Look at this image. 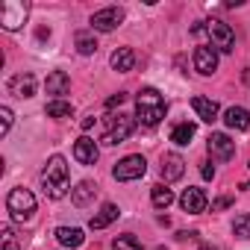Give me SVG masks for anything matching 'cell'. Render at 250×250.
Instances as JSON below:
<instances>
[{"mask_svg": "<svg viewBox=\"0 0 250 250\" xmlns=\"http://www.w3.org/2000/svg\"><path fill=\"white\" fill-rule=\"evenodd\" d=\"M77 50H80L83 56L97 53V39H94L91 30H80V33H77Z\"/></svg>", "mask_w": 250, "mask_h": 250, "instance_id": "obj_24", "label": "cell"}, {"mask_svg": "<svg viewBox=\"0 0 250 250\" xmlns=\"http://www.w3.org/2000/svg\"><path fill=\"white\" fill-rule=\"evenodd\" d=\"M191 139H194V124H188V121L177 124V127L171 130V142H174V145H180V147H186Z\"/></svg>", "mask_w": 250, "mask_h": 250, "instance_id": "obj_22", "label": "cell"}, {"mask_svg": "<svg viewBox=\"0 0 250 250\" xmlns=\"http://www.w3.org/2000/svg\"><path fill=\"white\" fill-rule=\"evenodd\" d=\"M191 109H194V112H197V118H200V121H206V124H215V121H218V115H221L218 103H215V100H209V97H191Z\"/></svg>", "mask_w": 250, "mask_h": 250, "instance_id": "obj_16", "label": "cell"}, {"mask_svg": "<svg viewBox=\"0 0 250 250\" xmlns=\"http://www.w3.org/2000/svg\"><path fill=\"white\" fill-rule=\"evenodd\" d=\"M91 127H94V118H91V115L83 118V130H91Z\"/></svg>", "mask_w": 250, "mask_h": 250, "instance_id": "obj_33", "label": "cell"}, {"mask_svg": "<svg viewBox=\"0 0 250 250\" xmlns=\"http://www.w3.org/2000/svg\"><path fill=\"white\" fill-rule=\"evenodd\" d=\"M9 94H15V97H33L36 94V77L33 74H15L9 80Z\"/></svg>", "mask_w": 250, "mask_h": 250, "instance_id": "obj_15", "label": "cell"}, {"mask_svg": "<svg viewBox=\"0 0 250 250\" xmlns=\"http://www.w3.org/2000/svg\"><path fill=\"white\" fill-rule=\"evenodd\" d=\"M12 127V109L9 106H0V136H6Z\"/></svg>", "mask_w": 250, "mask_h": 250, "instance_id": "obj_28", "label": "cell"}, {"mask_svg": "<svg viewBox=\"0 0 250 250\" xmlns=\"http://www.w3.org/2000/svg\"><path fill=\"white\" fill-rule=\"evenodd\" d=\"M247 168H250V165H247Z\"/></svg>", "mask_w": 250, "mask_h": 250, "instance_id": "obj_35", "label": "cell"}, {"mask_svg": "<svg viewBox=\"0 0 250 250\" xmlns=\"http://www.w3.org/2000/svg\"><path fill=\"white\" fill-rule=\"evenodd\" d=\"M3 250H18V238H15V232H12V227H3Z\"/></svg>", "mask_w": 250, "mask_h": 250, "instance_id": "obj_29", "label": "cell"}, {"mask_svg": "<svg viewBox=\"0 0 250 250\" xmlns=\"http://www.w3.org/2000/svg\"><path fill=\"white\" fill-rule=\"evenodd\" d=\"M203 24H206L209 39H212V47H218L221 53H232V50H235V33H232L229 24H224V21H218V18H209V21H203Z\"/></svg>", "mask_w": 250, "mask_h": 250, "instance_id": "obj_6", "label": "cell"}, {"mask_svg": "<svg viewBox=\"0 0 250 250\" xmlns=\"http://www.w3.org/2000/svg\"><path fill=\"white\" fill-rule=\"evenodd\" d=\"M124 100H127V94H124V91H118L115 97H109V100H106V109H115V106H121Z\"/></svg>", "mask_w": 250, "mask_h": 250, "instance_id": "obj_30", "label": "cell"}, {"mask_svg": "<svg viewBox=\"0 0 250 250\" xmlns=\"http://www.w3.org/2000/svg\"><path fill=\"white\" fill-rule=\"evenodd\" d=\"M227 206H232V197H218L215 203H212V209L218 212V209H227Z\"/></svg>", "mask_w": 250, "mask_h": 250, "instance_id": "obj_32", "label": "cell"}, {"mask_svg": "<svg viewBox=\"0 0 250 250\" xmlns=\"http://www.w3.org/2000/svg\"><path fill=\"white\" fill-rule=\"evenodd\" d=\"M109 62H112V68H115L118 74H127V71H133V65H136V53H133L130 47H118Z\"/></svg>", "mask_w": 250, "mask_h": 250, "instance_id": "obj_20", "label": "cell"}, {"mask_svg": "<svg viewBox=\"0 0 250 250\" xmlns=\"http://www.w3.org/2000/svg\"><path fill=\"white\" fill-rule=\"evenodd\" d=\"M197 250H215V247H212V244H200Z\"/></svg>", "mask_w": 250, "mask_h": 250, "instance_id": "obj_34", "label": "cell"}, {"mask_svg": "<svg viewBox=\"0 0 250 250\" xmlns=\"http://www.w3.org/2000/svg\"><path fill=\"white\" fill-rule=\"evenodd\" d=\"M42 186H44V194L50 200H62L71 188V174H68V162L65 156H50L44 171H42Z\"/></svg>", "mask_w": 250, "mask_h": 250, "instance_id": "obj_1", "label": "cell"}, {"mask_svg": "<svg viewBox=\"0 0 250 250\" xmlns=\"http://www.w3.org/2000/svg\"><path fill=\"white\" fill-rule=\"evenodd\" d=\"M44 88H47V94H53L56 100H62V94H68V91H71V77H68L65 71H53V74L47 77Z\"/></svg>", "mask_w": 250, "mask_h": 250, "instance_id": "obj_17", "label": "cell"}, {"mask_svg": "<svg viewBox=\"0 0 250 250\" xmlns=\"http://www.w3.org/2000/svg\"><path fill=\"white\" fill-rule=\"evenodd\" d=\"M224 124H227L229 130L244 133V130H250V112H247L244 106H229V109L224 112Z\"/></svg>", "mask_w": 250, "mask_h": 250, "instance_id": "obj_14", "label": "cell"}, {"mask_svg": "<svg viewBox=\"0 0 250 250\" xmlns=\"http://www.w3.org/2000/svg\"><path fill=\"white\" fill-rule=\"evenodd\" d=\"M150 200H153V206H156V209H168V206L174 203V191H171L168 186H162V183H159V186H153V188H150Z\"/></svg>", "mask_w": 250, "mask_h": 250, "instance_id": "obj_23", "label": "cell"}, {"mask_svg": "<svg viewBox=\"0 0 250 250\" xmlns=\"http://www.w3.org/2000/svg\"><path fill=\"white\" fill-rule=\"evenodd\" d=\"M194 71L203 74V77H212L218 71V53H215V47H209V44L194 47Z\"/></svg>", "mask_w": 250, "mask_h": 250, "instance_id": "obj_10", "label": "cell"}, {"mask_svg": "<svg viewBox=\"0 0 250 250\" xmlns=\"http://www.w3.org/2000/svg\"><path fill=\"white\" fill-rule=\"evenodd\" d=\"M136 118H139L142 127H147V130H153V127L162 124L165 100H162V94L156 88H142L139 91V97H136Z\"/></svg>", "mask_w": 250, "mask_h": 250, "instance_id": "obj_2", "label": "cell"}, {"mask_svg": "<svg viewBox=\"0 0 250 250\" xmlns=\"http://www.w3.org/2000/svg\"><path fill=\"white\" fill-rule=\"evenodd\" d=\"M94 197H97V186H94L91 180H83V183L71 191V203H74V206H80V209H83V206H88Z\"/></svg>", "mask_w": 250, "mask_h": 250, "instance_id": "obj_18", "label": "cell"}, {"mask_svg": "<svg viewBox=\"0 0 250 250\" xmlns=\"http://www.w3.org/2000/svg\"><path fill=\"white\" fill-rule=\"evenodd\" d=\"M145 171H147V162H145V156L133 153V156H124L121 162H115V168H112V177H115L118 183H133V180H142V177H145Z\"/></svg>", "mask_w": 250, "mask_h": 250, "instance_id": "obj_5", "label": "cell"}, {"mask_svg": "<svg viewBox=\"0 0 250 250\" xmlns=\"http://www.w3.org/2000/svg\"><path fill=\"white\" fill-rule=\"evenodd\" d=\"M206 147H209V156H212V159H221V162L232 159V153H235V142H232L227 133H212V136L206 139Z\"/></svg>", "mask_w": 250, "mask_h": 250, "instance_id": "obj_9", "label": "cell"}, {"mask_svg": "<svg viewBox=\"0 0 250 250\" xmlns=\"http://www.w3.org/2000/svg\"><path fill=\"white\" fill-rule=\"evenodd\" d=\"M186 174V159L180 153H165L162 156V180L165 183H174Z\"/></svg>", "mask_w": 250, "mask_h": 250, "instance_id": "obj_13", "label": "cell"}, {"mask_svg": "<svg viewBox=\"0 0 250 250\" xmlns=\"http://www.w3.org/2000/svg\"><path fill=\"white\" fill-rule=\"evenodd\" d=\"M232 232H235L238 238H250V212L235 215V221H232Z\"/></svg>", "mask_w": 250, "mask_h": 250, "instance_id": "obj_26", "label": "cell"}, {"mask_svg": "<svg viewBox=\"0 0 250 250\" xmlns=\"http://www.w3.org/2000/svg\"><path fill=\"white\" fill-rule=\"evenodd\" d=\"M118 212H121V209H118L115 203H103V206H100V212L88 221V227H91V229H103V227H109V224L118 218Z\"/></svg>", "mask_w": 250, "mask_h": 250, "instance_id": "obj_21", "label": "cell"}, {"mask_svg": "<svg viewBox=\"0 0 250 250\" xmlns=\"http://www.w3.org/2000/svg\"><path fill=\"white\" fill-rule=\"evenodd\" d=\"M112 250H142V244L136 241V235H118L112 241Z\"/></svg>", "mask_w": 250, "mask_h": 250, "instance_id": "obj_27", "label": "cell"}, {"mask_svg": "<svg viewBox=\"0 0 250 250\" xmlns=\"http://www.w3.org/2000/svg\"><path fill=\"white\" fill-rule=\"evenodd\" d=\"M27 15H30V3H21V0H6V3H0V24H3V30H9V33L21 30Z\"/></svg>", "mask_w": 250, "mask_h": 250, "instance_id": "obj_7", "label": "cell"}, {"mask_svg": "<svg viewBox=\"0 0 250 250\" xmlns=\"http://www.w3.org/2000/svg\"><path fill=\"white\" fill-rule=\"evenodd\" d=\"M133 130H136V121H133L130 115H124V112H118V115H109L106 133H103V145L115 147V145H121V142H127V139L133 136Z\"/></svg>", "mask_w": 250, "mask_h": 250, "instance_id": "obj_3", "label": "cell"}, {"mask_svg": "<svg viewBox=\"0 0 250 250\" xmlns=\"http://www.w3.org/2000/svg\"><path fill=\"white\" fill-rule=\"evenodd\" d=\"M124 24V9L121 6H106V9H97L91 15V30L97 33H112Z\"/></svg>", "mask_w": 250, "mask_h": 250, "instance_id": "obj_8", "label": "cell"}, {"mask_svg": "<svg viewBox=\"0 0 250 250\" xmlns=\"http://www.w3.org/2000/svg\"><path fill=\"white\" fill-rule=\"evenodd\" d=\"M44 112H47V118H59V121H62V118H71L74 106H71L68 100H50Z\"/></svg>", "mask_w": 250, "mask_h": 250, "instance_id": "obj_25", "label": "cell"}, {"mask_svg": "<svg viewBox=\"0 0 250 250\" xmlns=\"http://www.w3.org/2000/svg\"><path fill=\"white\" fill-rule=\"evenodd\" d=\"M97 156H100V150H97L94 139L80 136V139L74 142V159H77L80 165H94V162H97Z\"/></svg>", "mask_w": 250, "mask_h": 250, "instance_id": "obj_11", "label": "cell"}, {"mask_svg": "<svg viewBox=\"0 0 250 250\" xmlns=\"http://www.w3.org/2000/svg\"><path fill=\"white\" fill-rule=\"evenodd\" d=\"M180 206H183L188 215H200V212H206V194H203V188L188 186V188L183 191V197H180Z\"/></svg>", "mask_w": 250, "mask_h": 250, "instance_id": "obj_12", "label": "cell"}, {"mask_svg": "<svg viewBox=\"0 0 250 250\" xmlns=\"http://www.w3.org/2000/svg\"><path fill=\"white\" fill-rule=\"evenodd\" d=\"M200 177H203V180H212V177H215V168H212V162H203V165H200Z\"/></svg>", "mask_w": 250, "mask_h": 250, "instance_id": "obj_31", "label": "cell"}, {"mask_svg": "<svg viewBox=\"0 0 250 250\" xmlns=\"http://www.w3.org/2000/svg\"><path fill=\"white\" fill-rule=\"evenodd\" d=\"M56 238H59V244L68 247V250L83 247V241H85V235H83L80 227H59V229H56Z\"/></svg>", "mask_w": 250, "mask_h": 250, "instance_id": "obj_19", "label": "cell"}, {"mask_svg": "<svg viewBox=\"0 0 250 250\" xmlns=\"http://www.w3.org/2000/svg\"><path fill=\"white\" fill-rule=\"evenodd\" d=\"M6 209H9L12 221H30L36 212V194L30 188H12L6 197Z\"/></svg>", "mask_w": 250, "mask_h": 250, "instance_id": "obj_4", "label": "cell"}]
</instances>
